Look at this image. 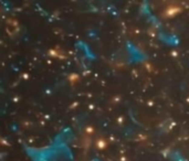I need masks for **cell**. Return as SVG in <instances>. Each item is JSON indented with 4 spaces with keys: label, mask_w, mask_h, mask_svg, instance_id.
Masks as SVG:
<instances>
[{
    "label": "cell",
    "mask_w": 189,
    "mask_h": 161,
    "mask_svg": "<svg viewBox=\"0 0 189 161\" xmlns=\"http://www.w3.org/2000/svg\"><path fill=\"white\" fill-rule=\"evenodd\" d=\"M179 11H180V8H178V7H176V6H171L166 10L165 16L173 17V16H175V15H177V13H179Z\"/></svg>",
    "instance_id": "obj_1"
}]
</instances>
